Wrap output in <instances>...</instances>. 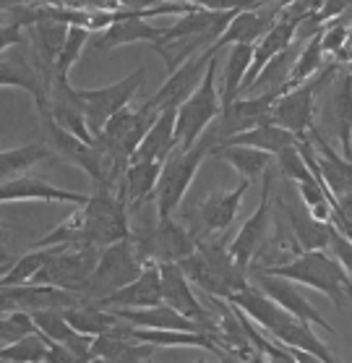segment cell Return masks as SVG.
I'll list each match as a JSON object with an SVG mask.
<instances>
[{
	"label": "cell",
	"mask_w": 352,
	"mask_h": 363,
	"mask_svg": "<svg viewBox=\"0 0 352 363\" xmlns=\"http://www.w3.org/2000/svg\"><path fill=\"white\" fill-rule=\"evenodd\" d=\"M220 144H243V147L261 149V152H266V155L274 157L282 149L297 144V139L290 131L279 128V125L261 123V125H256V128H248V131H243V133H235V136H229V139L220 141Z\"/></svg>",
	"instance_id": "cell-32"
},
{
	"label": "cell",
	"mask_w": 352,
	"mask_h": 363,
	"mask_svg": "<svg viewBox=\"0 0 352 363\" xmlns=\"http://www.w3.org/2000/svg\"><path fill=\"white\" fill-rule=\"evenodd\" d=\"M217 144L209 128L201 133V139L188 149H172L170 157L162 162L159 170V181L154 189V204H157V217H172L178 212V206L183 204V199L188 194L191 183L196 178L198 167L204 165V160L209 157L212 147Z\"/></svg>",
	"instance_id": "cell-4"
},
{
	"label": "cell",
	"mask_w": 352,
	"mask_h": 363,
	"mask_svg": "<svg viewBox=\"0 0 352 363\" xmlns=\"http://www.w3.org/2000/svg\"><path fill=\"white\" fill-rule=\"evenodd\" d=\"M277 97L279 94H274V91H263V94H256V97H238L232 99L229 105H222L217 125L212 128V133L217 136V144L229 139V136H235V133H243L248 128L269 123L271 108H274Z\"/></svg>",
	"instance_id": "cell-15"
},
{
	"label": "cell",
	"mask_w": 352,
	"mask_h": 363,
	"mask_svg": "<svg viewBox=\"0 0 352 363\" xmlns=\"http://www.w3.org/2000/svg\"><path fill=\"white\" fill-rule=\"evenodd\" d=\"M6 243H8V228L0 223V248L6 246Z\"/></svg>",
	"instance_id": "cell-46"
},
{
	"label": "cell",
	"mask_w": 352,
	"mask_h": 363,
	"mask_svg": "<svg viewBox=\"0 0 352 363\" xmlns=\"http://www.w3.org/2000/svg\"><path fill=\"white\" fill-rule=\"evenodd\" d=\"M251 189V181L240 178L238 186L229 191H214L196 206V212H191V233L193 238H212L220 235L235 223V215L240 209V201L246 196V191Z\"/></svg>",
	"instance_id": "cell-13"
},
{
	"label": "cell",
	"mask_w": 352,
	"mask_h": 363,
	"mask_svg": "<svg viewBox=\"0 0 352 363\" xmlns=\"http://www.w3.org/2000/svg\"><path fill=\"white\" fill-rule=\"evenodd\" d=\"M212 58H214L212 50H201L193 58L181 63L172 74H167V82L141 105V110H147V113H162V110H175L178 105H183L196 91L198 84H201V79L206 74V66H209Z\"/></svg>",
	"instance_id": "cell-12"
},
{
	"label": "cell",
	"mask_w": 352,
	"mask_h": 363,
	"mask_svg": "<svg viewBox=\"0 0 352 363\" xmlns=\"http://www.w3.org/2000/svg\"><path fill=\"white\" fill-rule=\"evenodd\" d=\"M347 48H352V18L347 21Z\"/></svg>",
	"instance_id": "cell-48"
},
{
	"label": "cell",
	"mask_w": 352,
	"mask_h": 363,
	"mask_svg": "<svg viewBox=\"0 0 352 363\" xmlns=\"http://www.w3.org/2000/svg\"><path fill=\"white\" fill-rule=\"evenodd\" d=\"M279 11H282V3H277L271 11H261V9H254V11H238L235 16L229 18V24L225 26V32L220 34V40L214 42L212 52L217 55L222 48H229V45H238V42H246V45H256V42L261 40L263 34L269 32L271 24L277 21Z\"/></svg>",
	"instance_id": "cell-21"
},
{
	"label": "cell",
	"mask_w": 352,
	"mask_h": 363,
	"mask_svg": "<svg viewBox=\"0 0 352 363\" xmlns=\"http://www.w3.org/2000/svg\"><path fill=\"white\" fill-rule=\"evenodd\" d=\"M52 160H55L52 149L47 144H40V141L24 144V147L16 149H6V152H0V181L18 178L26 170H32V167L42 165V162H52Z\"/></svg>",
	"instance_id": "cell-31"
},
{
	"label": "cell",
	"mask_w": 352,
	"mask_h": 363,
	"mask_svg": "<svg viewBox=\"0 0 352 363\" xmlns=\"http://www.w3.org/2000/svg\"><path fill=\"white\" fill-rule=\"evenodd\" d=\"M254 3H259V6H266V3H274V0H254Z\"/></svg>",
	"instance_id": "cell-49"
},
{
	"label": "cell",
	"mask_w": 352,
	"mask_h": 363,
	"mask_svg": "<svg viewBox=\"0 0 352 363\" xmlns=\"http://www.w3.org/2000/svg\"><path fill=\"white\" fill-rule=\"evenodd\" d=\"M37 332L29 311H11V314L0 316V342H16V340L26 337Z\"/></svg>",
	"instance_id": "cell-40"
},
{
	"label": "cell",
	"mask_w": 352,
	"mask_h": 363,
	"mask_svg": "<svg viewBox=\"0 0 352 363\" xmlns=\"http://www.w3.org/2000/svg\"><path fill=\"white\" fill-rule=\"evenodd\" d=\"M339 74V63H329L324 66L316 76H311L308 82L297 84L290 91L279 94L274 108H271L269 123L279 125L290 131L295 139H305L308 131L316 125V102H319V94L327 91V86L331 84V79Z\"/></svg>",
	"instance_id": "cell-5"
},
{
	"label": "cell",
	"mask_w": 352,
	"mask_h": 363,
	"mask_svg": "<svg viewBox=\"0 0 352 363\" xmlns=\"http://www.w3.org/2000/svg\"><path fill=\"white\" fill-rule=\"evenodd\" d=\"M24 42H26L24 29H18V26L0 24V55H3L6 50L16 48V45H24Z\"/></svg>",
	"instance_id": "cell-44"
},
{
	"label": "cell",
	"mask_w": 352,
	"mask_h": 363,
	"mask_svg": "<svg viewBox=\"0 0 352 363\" xmlns=\"http://www.w3.org/2000/svg\"><path fill=\"white\" fill-rule=\"evenodd\" d=\"M162 303V288H159V267L154 262L144 264L141 274L133 282L115 290L102 301H97L99 308H149V306Z\"/></svg>",
	"instance_id": "cell-20"
},
{
	"label": "cell",
	"mask_w": 352,
	"mask_h": 363,
	"mask_svg": "<svg viewBox=\"0 0 352 363\" xmlns=\"http://www.w3.org/2000/svg\"><path fill=\"white\" fill-rule=\"evenodd\" d=\"M40 118H50L63 131L74 133L76 139L91 144V133L86 128V121H84L81 99H79L74 86L68 84V79H60V76L52 79L47 89V108L42 110Z\"/></svg>",
	"instance_id": "cell-17"
},
{
	"label": "cell",
	"mask_w": 352,
	"mask_h": 363,
	"mask_svg": "<svg viewBox=\"0 0 352 363\" xmlns=\"http://www.w3.org/2000/svg\"><path fill=\"white\" fill-rule=\"evenodd\" d=\"M147 79V68H136L131 76L125 79H118L115 84H107V86H99V89H76L79 99H81L84 108V121H86V128H89L91 139L102 133L105 123L110 118L131 105V99L136 97V91L141 89V84Z\"/></svg>",
	"instance_id": "cell-10"
},
{
	"label": "cell",
	"mask_w": 352,
	"mask_h": 363,
	"mask_svg": "<svg viewBox=\"0 0 352 363\" xmlns=\"http://www.w3.org/2000/svg\"><path fill=\"white\" fill-rule=\"evenodd\" d=\"M164 29H157L147 21V18H123V21H115L107 29L97 32L94 37V50L110 52L115 48H123V45H136V42H147V45H159Z\"/></svg>",
	"instance_id": "cell-26"
},
{
	"label": "cell",
	"mask_w": 352,
	"mask_h": 363,
	"mask_svg": "<svg viewBox=\"0 0 352 363\" xmlns=\"http://www.w3.org/2000/svg\"><path fill=\"white\" fill-rule=\"evenodd\" d=\"M42 363H45V361H42Z\"/></svg>",
	"instance_id": "cell-52"
},
{
	"label": "cell",
	"mask_w": 352,
	"mask_h": 363,
	"mask_svg": "<svg viewBox=\"0 0 352 363\" xmlns=\"http://www.w3.org/2000/svg\"><path fill=\"white\" fill-rule=\"evenodd\" d=\"M60 311H63V319L71 324V330H76L79 335H89V337H99L120 322L113 311L99 308L97 303H81L74 308H60Z\"/></svg>",
	"instance_id": "cell-33"
},
{
	"label": "cell",
	"mask_w": 352,
	"mask_h": 363,
	"mask_svg": "<svg viewBox=\"0 0 352 363\" xmlns=\"http://www.w3.org/2000/svg\"><path fill=\"white\" fill-rule=\"evenodd\" d=\"M327 89H329L327 113L331 118V123H334V131L344 149V157L352 162V76L347 71L336 74Z\"/></svg>",
	"instance_id": "cell-24"
},
{
	"label": "cell",
	"mask_w": 352,
	"mask_h": 363,
	"mask_svg": "<svg viewBox=\"0 0 352 363\" xmlns=\"http://www.w3.org/2000/svg\"><path fill=\"white\" fill-rule=\"evenodd\" d=\"M193 363H214V361H206V358H198V361H193Z\"/></svg>",
	"instance_id": "cell-50"
},
{
	"label": "cell",
	"mask_w": 352,
	"mask_h": 363,
	"mask_svg": "<svg viewBox=\"0 0 352 363\" xmlns=\"http://www.w3.org/2000/svg\"><path fill=\"white\" fill-rule=\"evenodd\" d=\"M123 332L128 337L147 342L152 347H201V350H212L220 353V345L206 332H183V330H139L131 324H123Z\"/></svg>",
	"instance_id": "cell-29"
},
{
	"label": "cell",
	"mask_w": 352,
	"mask_h": 363,
	"mask_svg": "<svg viewBox=\"0 0 352 363\" xmlns=\"http://www.w3.org/2000/svg\"><path fill=\"white\" fill-rule=\"evenodd\" d=\"M102 248L94 246H50L47 262L32 277L29 285H50L68 293H81L89 274L94 272Z\"/></svg>",
	"instance_id": "cell-9"
},
{
	"label": "cell",
	"mask_w": 352,
	"mask_h": 363,
	"mask_svg": "<svg viewBox=\"0 0 352 363\" xmlns=\"http://www.w3.org/2000/svg\"><path fill=\"white\" fill-rule=\"evenodd\" d=\"M277 204H282L287 220H290V235L297 243L300 251H324L331 238V225L319 223L316 217L305 209V204H295V201H285L279 199Z\"/></svg>",
	"instance_id": "cell-23"
},
{
	"label": "cell",
	"mask_w": 352,
	"mask_h": 363,
	"mask_svg": "<svg viewBox=\"0 0 352 363\" xmlns=\"http://www.w3.org/2000/svg\"><path fill=\"white\" fill-rule=\"evenodd\" d=\"M256 363H263V358H261V355H259V361H256Z\"/></svg>",
	"instance_id": "cell-51"
},
{
	"label": "cell",
	"mask_w": 352,
	"mask_h": 363,
	"mask_svg": "<svg viewBox=\"0 0 352 363\" xmlns=\"http://www.w3.org/2000/svg\"><path fill=\"white\" fill-rule=\"evenodd\" d=\"M118 9H128V11H147L154 9L159 3H167V0H113Z\"/></svg>",
	"instance_id": "cell-45"
},
{
	"label": "cell",
	"mask_w": 352,
	"mask_h": 363,
	"mask_svg": "<svg viewBox=\"0 0 352 363\" xmlns=\"http://www.w3.org/2000/svg\"><path fill=\"white\" fill-rule=\"evenodd\" d=\"M91 32L89 29H84V26H68V34H66V42H63V48L57 52V60H55V76L60 79H68L71 74V68L79 63L81 58L84 48H86V42H89Z\"/></svg>",
	"instance_id": "cell-37"
},
{
	"label": "cell",
	"mask_w": 352,
	"mask_h": 363,
	"mask_svg": "<svg viewBox=\"0 0 352 363\" xmlns=\"http://www.w3.org/2000/svg\"><path fill=\"white\" fill-rule=\"evenodd\" d=\"M178 267L188 277L191 285H198L206 296L222 298V301H227L232 293H240L251 285L248 272L235 264L225 240L196 238V251L188 259L178 262Z\"/></svg>",
	"instance_id": "cell-1"
},
{
	"label": "cell",
	"mask_w": 352,
	"mask_h": 363,
	"mask_svg": "<svg viewBox=\"0 0 352 363\" xmlns=\"http://www.w3.org/2000/svg\"><path fill=\"white\" fill-rule=\"evenodd\" d=\"M128 201L120 186L97 183L81 206V243L84 246L105 248L110 243L131 238L128 225Z\"/></svg>",
	"instance_id": "cell-3"
},
{
	"label": "cell",
	"mask_w": 352,
	"mask_h": 363,
	"mask_svg": "<svg viewBox=\"0 0 352 363\" xmlns=\"http://www.w3.org/2000/svg\"><path fill=\"white\" fill-rule=\"evenodd\" d=\"M217 68H220V58L214 55L196 91L175 108V147L178 149L193 147L201 139V133L220 118L222 99L217 89Z\"/></svg>",
	"instance_id": "cell-6"
},
{
	"label": "cell",
	"mask_w": 352,
	"mask_h": 363,
	"mask_svg": "<svg viewBox=\"0 0 352 363\" xmlns=\"http://www.w3.org/2000/svg\"><path fill=\"white\" fill-rule=\"evenodd\" d=\"M47 340V337H45ZM45 363H84L79 355H74L68 350L66 345H60V342H52L47 340V353H45Z\"/></svg>",
	"instance_id": "cell-43"
},
{
	"label": "cell",
	"mask_w": 352,
	"mask_h": 363,
	"mask_svg": "<svg viewBox=\"0 0 352 363\" xmlns=\"http://www.w3.org/2000/svg\"><path fill=\"white\" fill-rule=\"evenodd\" d=\"M157 347L128 337L123 332V322H118L110 332L91 340V358L105 363H147Z\"/></svg>",
	"instance_id": "cell-22"
},
{
	"label": "cell",
	"mask_w": 352,
	"mask_h": 363,
	"mask_svg": "<svg viewBox=\"0 0 352 363\" xmlns=\"http://www.w3.org/2000/svg\"><path fill=\"white\" fill-rule=\"evenodd\" d=\"M324 58H327V55H324V50H321V32H316L313 37H308L303 50L297 52L295 63H293V71H290V79H287V91L319 74L321 68H324Z\"/></svg>",
	"instance_id": "cell-35"
},
{
	"label": "cell",
	"mask_w": 352,
	"mask_h": 363,
	"mask_svg": "<svg viewBox=\"0 0 352 363\" xmlns=\"http://www.w3.org/2000/svg\"><path fill=\"white\" fill-rule=\"evenodd\" d=\"M141 269H144V262L133 251L131 238L110 243V246L99 251L97 267L89 274V280H86V285L81 288L79 296H81L84 303H97L105 296H110V293L136 280Z\"/></svg>",
	"instance_id": "cell-7"
},
{
	"label": "cell",
	"mask_w": 352,
	"mask_h": 363,
	"mask_svg": "<svg viewBox=\"0 0 352 363\" xmlns=\"http://www.w3.org/2000/svg\"><path fill=\"white\" fill-rule=\"evenodd\" d=\"M329 248H331V256L342 264V269L347 272V277L352 280V240H347L344 235L331 228V238H329Z\"/></svg>",
	"instance_id": "cell-42"
},
{
	"label": "cell",
	"mask_w": 352,
	"mask_h": 363,
	"mask_svg": "<svg viewBox=\"0 0 352 363\" xmlns=\"http://www.w3.org/2000/svg\"><path fill=\"white\" fill-rule=\"evenodd\" d=\"M86 199H89L86 194L57 189L52 183L40 181V178H26V175L0 181V204H8V201H45V204H52V201H60V204L84 206Z\"/></svg>",
	"instance_id": "cell-19"
},
{
	"label": "cell",
	"mask_w": 352,
	"mask_h": 363,
	"mask_svg": "<svg viewBox=\"0 0 352 363\" xmlns=\"http://www.w3.org/2000/svg\"><path fill=\"white\" fill-rule=\"evenodd\" d=\"M274 167H277V173L282 175L285 181L305 183L313 178V173L308 170V165H305V160H303V155H300L297 144H293V147L282 149L279 155H274Z\"/></svg>",
	"instance_id": "cell-39"
},
{
	"label": "cell",
	"mask_w": 352,
	"mask_h": 363,
	"mask_svg": "<svg viewBox=\"0 0 352 363\" xmlns=\"http://www.w3.org/2000/svg\"><path fill=\"white\" fill-rule=\"evenodd\" d=\"M159 170H162V162H128L123 181H120L128 209H136V206L147 204L149 199H154Z\"/></svg>",
	"instance_id": "cell-30"
},
{
	"label": "cell",
	"mask_w": 352,
	"mask_h": 363,
	"mask_svg": "<svg viewBox=\"0 0 352 363\" xmlns=\"http://www.w3.org/2000/svg\"><path fill=\"white\" fill-rule=\"evenodd\" d=\"M172 149H175V110H162L144 133L131 162H164Z\"/></svg>",
	"instance_id": "cell-27"
},
{
	"label": "cell",
	"mask_w": 352,
	"mask_h": 363,
	"mask_svg": "<svg viewBox=\"0 0 352 363\" xmlns=\"http://www.w3.org/2000/svg\"><path fill=\"white\" fill-rule=\"evenodd\" d=\"M120 322L139 327V330H183V332H204L196 322L186 319L167 303H157L149 308H110Z\"/></svg>",
	"instance_id": "cell-25"
},
{
	"label": "cell",
	"mask_w": 352,
	"mask_h": 363,
	"mask_svg": "<svg viewBox=\"0 0 352 363\" xmlns=\"http://www.w3.org/2000/svg\"><path fill=\"white\" fill-rule=\"evenodd\" d=\"M347 48V21L336 18V21H327L321 26V50L324 55H331L336 60V55Z\"/></svg>",
	"instance_id": "cell-41"
},
{
	"label": "cell",
	"mask_w": 352,
	"mask_h": 363,
	"mask_svg": "<svg viewBox=\"0 0 352 363\" xmlns=\"http://www.w3.org/2000/svg\"><path fill=\"white\" fill-rule=\"evenodd\" d=\"M0 86H11V89H24L29 91L37 102V110L47 108V86L37 74V68L29 55V45H16L3 52L0 58Z\"/></svg>",
	"instance_id": "cell-18"
},
{
	"label": "cell",
	"mask_w": 352,
	"mask_h": 363,
	"mask_svg": "<svg viewBox=\"0 0 352 363\" xmlns=\"http://www.w3.org/2000/svg\"><path fill=\"white\" fill-rule=\"evenodd\" d=\"M251 58H254V45H246V42L229 45L227 63H225V76H222V91H220L222 105H229L232 99L240 97V86H243V79H246V74H248Z\"/></svg>",
	"instance_id": "cell-34"
},
{
	"label": "cell",
	"mask_w": 352,
	"mask_h": 363,
	"mask_svg": "<svg viewBox=\"0 0 352 363\" xmlns=\"http://www.w3.org/2000/svg\"><path fill=\"white\" fill-rule=\"evenodd\" d=\"M251 272H254V282L259 285V290H261L263 296H269L271 301H274L279 308H285L290 316H295V319H300V322H305V324H316V327H321V330H327V332H334V327L319 314V308L295 288V282L282 280L277 274L261 272V269H251Z\"/></svg>",
	"instance_id": "cell-16"
},
{
	"label": "cell",
	"mask_w": 352,
	"mask_h": 363,
	"mask_svg": "<svg viewBox=\"0 0 352 363\" xmlns=\"http://www.w3.org/2000/svg\"><path fill=\"white\" fill-rule=\"evenodd\" d=\"M131 246L144 264H178L196 251V238L172 217H157V225L131 230Z\"/></svg>",
	"instance_id": "cell-8"
},
{
	"label": "cell",
	"mask_w": 352,
	"mask_h": 363,
	"mask_svg": "<svg viewBox=\"0 0 352 363\" xmlns=\"http://www.w3.org/2000/svg\"><path fill=\"white\" fill-rule=\"evenodd\" d=\"M271 167L263 173V191H261V199H259L256 212L243 223V228H240V233L232 238V243H227L229 256L235 259V264H238L243 272H248L251 264L263 254V248H266L269 235H271V223H274V217H271V206H274L271 204V178H274Z\"/></svg>",
	"instance_id": "cell-11"
},
{
	"label": "cell",
	"mask_w": 352,
	"mask_h": 363,
	"mask_svg": "<svg viewBox=\"0 0 352 363\" xmlns=\"http://www.w3.org/2000/svg\"><path fill=\"white\" fill-rule=\"evenodd\" d=\"M32 322L40 335H45L52 342H60V345H66L76 337V330H71V324L63 319L60 308H37L32 311Z\"/></svg>",
	"instance_id": "cell-38"
},
{
	"label": "cell",
	"mask_w": 352,
	"mask_h": 363,
	"mask_svg": "<svg viewBox=\"0 0 352 363\" xmlns=\"http://www.w3.org/2000/svg\"><path fill=\"white\" fill-rule=\"evenodd\" d=\"M47 353V340L40 332H32L26 337L8 342L0 347V363H42Z\"/></svg>",
	"instance_id": "cell-36"
},
{
	"label": "cell",
	"mask_w": 352,
	"mask_h": 363,
	"mask_svg": "<svg viewBox=\"0 0 352 363\" xmlns=\"http://www.w3.org/2000/svg\"><path fill=\"white\" fill-rule=\"evenodd\" d=\"M209 157H217L222 162H227L240 178H246V181H259L263 178V173L274 165V157L261 152V149H254V147H243V144H214L212 152H209Z\"/></svg>",
	"instance_id": "cell-28"
},
{
	"label": "cell",
	"mask_w": 352,
	"mask_h": 363,
	"mask_svg": "<svg viewBox=\"0 0 352 363\" xmlns=\"http://www.w3.org/2000/svg\"><path fill=\"white\" fill-rule=\"evenodd\" d=\"M159 267V288H162V303H167L170 308H175L178 314H183L186 319L196 322L206 335L214 332V319L212 311L206 308L193 293V285L188 282V277L183 274V269L178 264H157Z\"/></svg>",
	"instance_id": "cell-14"
},
{
	"label": "cell",
	"mask_w": 352,
	"mask_h": 363,
	"mask_svg": "<svg viewBox=\"0 0 352 363\" xmlns=\"http://www.w3.org/2000/svg\"><path fill=\"white\" fill-rule=\"evenodd\" d=\"M16 3H21V0H0V13H3V11H8V9H13Z\"/></svg>",
	"instance_id": "cell-47"
},
{
	"label": "cell",
	"mask_w": 352,
	"mask_h": 363,
	"mask_svg": "<svg viewBox=\"0 0 352 363\" xmlns=\"http://www.w3.org/2000/svg\"><path fill=\"white\" fill-rule=\"evenodd\" d=\"M261 272L277 274L282 280L319 290L336 308L352 303V280L347 277L342 264L327 251H300L295 259H290L285 264L266 267Z\"/></svg>",
	"instance_id": "cell-2"
}]
</instances>
